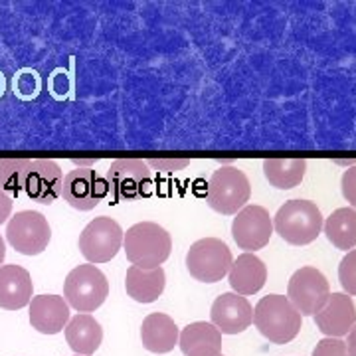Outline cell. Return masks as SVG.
I'll return each instance as SVG.
<instances>
[{
    "mask_svg": "<svg viewBox=\"0 0 356 356\" xmlns=\"http://www.w3.org/2000/svg\"><path fill=\"white\" fill-rule=\"evenodd\" d=\"M301 313L285 295L261 297L254 309V325L269 343L287 344L301 331Z\"/></svg>",
    "mask_w": 356,
    "mask_h": 356,
    "instance_id": "1",
    "label": "cell"
},
{
    "mask_svg": "<svg viewBox=\"0 0 356 356\" xmlns=\"http://www.w3.org/2000/svg\"><path fill=\"white\" fill-rule=\"evenodd\" d=\"M127 259L140 269H156L172 252V238L163 226L154 222H139L131 226L123 238Z\"/></svg>",
    "mask_w": 356,
    "mask_h": 356,
    "instance_id": "2",
    "label": "cell"
},
{
    "mask_svg": "<svg viewBox=\"0 0 356 356\" xmlns=\"http://www.w3.org/2000/svg\"><path fill=\"white\" fill-rule=\"evenodd\" d=\"M323 214L315 202L289 200L273 216V229L281 240L291 245H307L315 242L323 229Z\"/></svg>",
    "mask_w": 356,
    "mask_h": 356,
    "instance_id": "3",
    "label": "cell"
},
{
    "mask_svg": "<svg viewBox=\"0 0 356 356\" xmlns=\"http://www.w3.org/2000/svg\"><path fill=\"white\" fill-rule=\"evenodd\" d=\"M250 194L252 186L242 170L236 166H222L210 177L206 202L218 214L236 216L243 206H248Z\"/></svg>",
    "mask_w": 356,
    "mask_h": 356,
    "instance_id": "4",
    "label": "cell"
},
{
    "mask_svg": "<svg viewBox=\"0 0 356 356\" xmlns=\"http://www.w3.org/2000/svg\"><path fill=\"white\" fill-rule=\"evenodd\" d=\"M109 295V281L97 266L74 267L64 281V299L79 313H93L105 303Z\"/></svg>",
    "mask_w": 356,
    "mask_h": 356,
    "instance_id": "5",
    "label": "cell"
},
{
    "mask_svg": "<svg viewBox=\"0 0 356 356\" xmlns=\"http://www.w3.org/2000/svg\"><path fill=\"white\" fill-rule=\"evenodd\" d=\"M105 180L109 186V194L117 202H133L151 196L153 192L151 170L140 159H119L111 163Z\"/></svg>",
    "mask_w": 356,
    "mask_h": 356,
    "instance_id": "6",
    "label": "cell"
},
{
    "mask_svg": "<svg viewBox=\"0 0 356 356\" xmlns=\"http://www.w3.org/2000/svg\"><path fill=\"white\" fill-rule=\"evenodd\" d=\"M234 264L232 252L218 238H202L194 242L186 254V269L192 277L202 283H218L229 273Z\"/></svg>",
    "mask_w": 356,
    "mask_h": 356,
    "instance_id": "7",
    "label": "cell"
},
{
    "mask_svg": "<svg viewBox=\"0 0 356 356\" xmlns=\"http://www.w3.org/2000/svg\"><path fill=\"white\" fill-rule=\"evenodd\" d=\"M331 297V285L323 271L305 266L297 269L287 285V299L301 317H315Z\"/></svg>",
    "mask_w": 356,
    "mask_h": 356,
    "instance_id": "8",
    "label": "cell"
},
{
    "mask_svg": "<svg viewBox=\"0 0 356 356\" xmlns=\"http://www.w3.org/2000/svg\"><path fill=\"white\" fill-rule=\"evenodd\" d=\"M125 232L113 218L99 216L91 220L79 236V252L91 266L111 261L123 245Z\"/></svg>",
    "mask_w": 356,
    "mask_h": 356,
    "instance_id": "9",
    "label": "cell"
},
{
    "mask_svg": "<svg viewBox=\"0 0 356 356\" xmlns=\"http://www.w3.org/2000/svg\"><path fill=\"white\" fill-rule=\"evenodd\" d=\"M6 240L18 254H42L51 240V228L44 214L36 210H22L8 220Z\"/></svg>",
    "mask_w": 356,
    "mask_h": 356,
    "instance_id": "10",
    "label": "cell"
},
{
    "mask_svg": "<svg viewBox=\"0 0 356 356\" xmlns=\"http://www.w3.org/2000/svg\"><path fill=\"white\" fill-rule=\"evenodd\" d=\"M273 236V220L264 206L248 204L232 222V238L245 254L266 248Z\"/></svg>",
    "mask_w": 356,
    "mask_h": 356,
    "instance_id": "11",
    "label": "cell"
},
{
    "mask_svg": "<svg viewBox=\"0 0 356 356\" xmlns=\"http://www.w3.org/2000/svg\"><path fill=\"white\" fill-rule=\"evenodd\" d=\"M109 196L107 180L99 177L93 168L79 166L76 170H70L64 177L62 198L79 212L93 210Z\"/></svg>",
    "mask_w": 356,
    "mask_h": 356,
    "instance_id": "12",
    "label": "cell"
},
{
    "mask_svg": "<svg viewBox=\"0 0 356 356\" xmlns=\"http://www.w3.org/2000/svg\"><path fill=\"white\" fill-rule=\"evenodd\" d=\"M212 325L222 334H240L254 323V309L238 293H222L210 309Z\"/></svg>",
    "mask_w": 356,
    "mask_h": 356,
    "instance_id": "13",
    "label": "cell"
},
{
    "mask_svg": "<svg viewBox=\"0 0 356 356\" xmlns=\"http://www.w3.org/2000/svg\"><path fill=\"white\" fill-rule=\"evenodd\" d=\"M62 186H64V175L62 168L54 161H46V159L32 161V166L24 180V192L30 200L50 206L62 196Z\"/></svg>",
    "mask_w": 356,
    "mask_h": 356,
    "instance_id": "14",
    "label": "cell"
},
{
    "mask_svg": "<svg viewBox=\"0 0 356 356\" xmlns=\"http://www.w3.org/2000/svg\"><path fill=\"white\" fill-rule=\"evenodd\" d=\"M315 325L325 337L341 339L353 331L356 325V307L350 295L331 293L327 305L315 315Z\"/></svg>",
    "mask_w": 356,
    "mask_h": 356,
    "instance_id": "15",
    "label": "cell"
},
{
    "mask_svg": "<svg viewBox=\"0 0 356 356\" xmlns=\"http://www.w3.org/2000/svg\"><path fill=\"white\" fill-rule=\"evenodd\" d=\"M28 307L30 325L42 334H58L70 323V305L60 295H36Z\"/></svg>",
    "mask_w": 356,
    "mask_h": 356,
    "instance_id": "16",
    "label": "cell"
},
{
    "mask_svg": "<svg viewBox=\"0 0 356 356\" xmlns=\"http://www.w3.org/2000/svg\"><path fill=\"white\" fill-rule=\"evenodd\" d=\"M34 293V283L22 266H2L0 267V309L18 311L30 305Z\"/></svg>",
    "mask_w": 356,
    "mask_h": 356,
    "instance_id": "17",
    "label": "cell"
},
{
    "mask_svg": "<svg viewBox=\"0 0 356 356\" xmlns=\"http://www.w3.org/2000/svg\"><path fill=\"white\" fill-rule=\"evenodd\" d=\"M178 346L184 356H220L222 332L212 323L196 321L182 329L178 337Z\"/></svg>",
    "mask_w": 356,
    "mask_h": 356,
    "instance_id": "18",
    "label": "cell"
},
{
    "mask_svg": "<svg viewBox=\"0 0 356 356\" xmlns=\"http://www.w3.org/2000/svg\"><path fill=\"white\" fill-rule=\"evenodd\" d=\"M178 337H180V331H178L177 323L165 313H151L143 318L140 341L149 353H154V355L170 353L178 344Z\"/></svg>",
    "mask_w": 356,
    "mask_h": 356,
    "instance_id": "19",
    "label": "cell"
},
{
    "mask_svg": "<svg viewBox=\"0 0 356 356\" xmlns=\"http://www.w3.org/2000/svg\"><path fill=\"white\" fill-rule=\"evenodd\" d=\"M229 287L238 295H254L257 293L267 281L266 264L255 254H242L229 267L228 273Z\"/></svg>",
    "mask_w": 356,
    "mask_h": 356,
    "instance_id": "20",
    "label": "cell"
},
{
    "mask_svg": "<svg viewBox=\"0 0 356 356\" xmlns=\"http://www.w3.org/2000/svg\"><path fill=\"white\" fill-rule=\"evenodd\" d=\"M65 341L76 355L91 356L102 346V325L89 313H77L65 325Z\"/></svg>",
    "mask_w": 356,
    "mask_h": 356,
    "instance_id": "21",
    "label": "cell"
},
{
    "mask_svg": "<svg viewBox=\"0 0 356 356\" xmlns=\"http://www.w3.org/2000/svg\"><path fill=\"white\" fill-rule=\"evenodd\" d=\"M166 285V275L163 267L156 269H140L131 266L125 275V289L127 295L137 303H153L156 301Z\"/></svg>",
    "mask_w": 356,
    "mask_h": 356,
    "instance_id": "22",
    "label": "cell"
},
{
    "mask_svg": "<svg viewBox=\"0 0 356 356\" xmlns=\"http://www.w3.org/2000/svg\"><path fill=\"white\" fill-rule=\"evenodd\" d=\"M307 172L305 159H267L264 175L267 182L277 191H291L303 182Z\"/></svg>",
    "mask_w": 356,
    "mask_h": 356,
    "instance_id": "23",
    "label": "cell"
},
{
    "mask_svg": "<svg viewBox=\"0 0 356 356\" xmlns=\"http://www.w3.org/2000/svg\"><path fill=\"white\" fill-rule=\"evenodd\" d=\"M327 240L337 250H353L356 245V210L355 208H339L334 210L327 222L323 224Z\"/></svg>",
    "mask_w": 356,
    "mask_h": 356,
    "instance_id": "24",
    "label": "cell"
},
{
    "mask_svg": "<svg viewBox=\"0 0 356 356\" xmlns=\"http://www.w3.org/2000/svg\"><path fill=\"white\" fill-rule=\"evenodd\" d=\"M32 166L30 159H2L0 161V191L18 196L24 191V180Z\"/></svg>",
    "mask_w": 356,
    "mask_h": 356,
    "instance_id": "25",
    "label": "cell"
},
{
    "mask_svg": "<svg viewBox=\"0 0 356 356\" xmlns=\"http://www.w3.org/2000/svg\"><path fill=\"white\" fill-rule=\"evenodd\" d=\"M42 91V77L36 70H20L16 77H14V95H18L20 99L30 102L36 99Z\"/></svg>",
    "mask_w": 356,
    "mask_h": 356,
    "instance_id": "26",
    "label": "cell"
},
{
    "mask_svg": "<svg viewBox=\"0 0 356 356\" xmlns=\"http://www.w3.org/2000/svg\"><path fill=\"white\" fill-rule=\"evenodd\" d=\"M339 281H341L346 295L356 297V250H350L343 257V261L339 266Z\"/></svg>",
    "mask_w": 356,
    "mask_h": 356,
    "instance_id": "27",
    "label": "cell"
},
{
    "mask_svg": "<svg viewBox=\"0 0 356 356\" xmlns=\"http://www.w3.org/2000/svg\"><path fill=\"white\" fill-rule=\"evenodd\" d=\"M311 356H350L348 355V348L346 343H343L341 339H323L318 341L317 346L313 348V355Z\"/></svg>",
    "mask_w": 356,
    "mask_h": 356,
    "instance_id": "28",
    "label": "cell"
},
{
    "mask_svg": "<svg viewBox=\"0 0 356 356\" xmlns=\"http://www.w3.org/2000/svg\"><path fill=\"white\" fill-rule=\"evenodd\" d=\"M341 188H343V196L346 198V202L356 208V165L346 168L343 172Z\"/></svg>",
    "mask_w": 356,
    "mask_h": 356,
    "instance_id": "29",
    "label": "cell"
},
{
    "mask_svg": "<svg viewBox=\"0 0 356 356\" xmlns=\"http://www.w3.org/2000/svg\"><path fill=\"white\" fill-rule=\"evenodd\" d=\"M149 166H153L161 172H177V170H182L186 166L191 165L188 159H151V161H145Z\"/></svg>",
    "mask_w": 356,
    "mask_h": 356,
    "instance_id": "30",
    "label": "cell"
},
{
    "mask_svg": "<svg viewBox=\"0 0 356 356\" xmlns=\"http://www.w3.org/2000/svg\"><path fill=\"white\" fill-rule=\"evenodd\" d=\"M13 214V198L4 191H0V226Z\"/></svg>",
    "mask_w": 356,
    "mask_h": 356,
    "instance_id": "31",
    "label": "cell"
},
{
    "mask_svg": "<svg viewBox=\"0 0 356 356\" xmlns=\"http://www.w3.org/2000/svg\"><path fill=\"white\" fill-rule=\"evenodd\" d=\"M346 348H348V355L356 356V325L353 327V331L348 332V341H346Z\"/></svg>",
    "mask_w": 356,
    "mask_h": 356,
    "instance_id": "32",
    "label": "cell"
},
{
    "mask_svg": "<svg viewBox=\"0 0 356 356\" xmlns=\"http://www.w3.org/2000/svg\"><path fill=\"white\" fill-rule=\"evenodd\" d=\"M4 257H6V242H4L2 236H0V267L4 264Z\"/></svg>",
    "mask_w": 356,
    "mask_h": 356,
    "instance_id": "33",
    "label": "cell"
},
{
    "mask_svg": "<svg viewBox=\"0 0 356 356\" xmlns=\"http://www.w3.org/2000/svg\"><path fill=\"white\" fill-rule=\"evenodd\" d=\"M4 95V76L0 74V97Z\"/></svg>",
    "mask_w": 356,
    "mask_h": 356,
    "instance_id": "34",
    "label": "cell"
},
{
    "mask_svg": "<svg viewBox=\"0 0 356 356\" xmlns=\"http://www.w3.org/2000/svg\"><path fill=\"white\" fill-rule=\"evenodd\" d=\"M220 356H224V355H220Z\"/></svg>",
    "mask_w": 356,
    "mask_h": 356,
    "instance_id": "35",
    "label": "cell"
},
{
    "mask_svg": "<svg viewBox=\"0 0 356 356\" xmlns=\"http://www.w3.org/2000/svg\"><path fill=\"white\" fill-rule=\"evenodd\" d=\"M76 356H79V355H76Z\"/></svg>",
    "mask_w": 356,
    "mask_h": 356,
    "instance_id": "36",
    "label": "cell"
}]
</instances>
